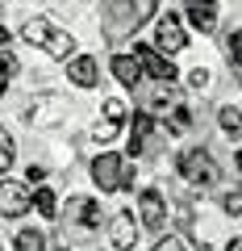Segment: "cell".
<instances>
[{"label":"cell","instance_id":"6da1fadb","mask_svg":"<svg viewBox=\"0 0 242 251\" xmlns=\"http://www.w3.org/2000/svg\"><path fill=\"white\" fill-rule=\"evenodd\" d=\"M21 38H25L29 46H38V50H46L50 59H67V54H75V38L67 34V29H59L50 17H42V13H34V17L21 25Z\"/></svg>","mask_w":242,"mask_h":251},{"label":"cell","instance_id":"7a4b0ae2","mask_svg":"<svg viewBox=\"0 0 242 251\" xmlns=\"http://www.w3.org/2000/svg\"><path fill=\"white\" fill-rule=\"evenodd\" d=\"M154 13H159L154 0H138V4H105V9H100L105 25H100V29H105L109 42H121V38H130L146 17H154Z\"/></svg>","mask_w":242,"mask_h":251},{"label":"cell","instance_id":"3957f363","mask_svg":"<svg viewBox=\"0 0 242 251\" xmlns=\"http://www.w3.org/2000/svg\"><path fill=\"white\" fill-rule=\"evenodd\" d=\"M92 180H96L100 193H121V188H134V168H130L121 155L100 151L92 159Z\"/></svg>","mask_w":242,"mask_h":251},{"label":"cell","instance_id":"277c9868","mask_svg":"<svg viewBox=\"0 0 242 251\" xmlns=\"http://www.w3.org/2000/svg\"><path fill=\"white\" fill-rule=\"evenodd\" d=\"M176 168H179V176L188 180V184H197V188H209V184H217V163H213V155L205 151V147H188V151H179L176 155Z\"/></svg>","mask_w":242,"mask_h":251},{"label":"cell","instance_id":"5b68a950","mask_svg":"<svg viewBox=\"0 0 242 251\" xmlns=\"http://www.w3.org/2000/svg\"><path fill=\"white\" fill-rule=\"evenodd\" d=\"M163 151V130L151 113L134 117V130H130V155H159Z\"/></svg>","mask_w":242,"mask_h":251},{"label":"cell","instance_id":"8992f818","mask_svg":"<svg viewBox=\"0 0 242 251\" xmlns=\"http://www.w3.org/2000/svg\"><path fill=\"white\" fill-rule=\"evenodd\" d=\"M63 109H67V100L59 92H38L34 100H25V122L29 126H54L63 117Z\"/></svg>","mask_w":242,"mask_h":251},{"label":"cell","instance_id":"52a82bcc","mask_svg":"<svg viewBox=\"0 0 242 251\" xmlns=\"http://www.w3.org/2000/svg\"><path fill=\"white\" fill-rule=\"evenodd\" d=\"M184 42H188V29H184V21L176 17V13H167V17L154 21V50H167V54H179L184 50Z\"/></svg>","mask_w":242,"mask_h":251},{"label":"cell","instance_id":"ba28073f","mask_svg":"<svg viewBox=\"0 0 242 251\" xmlns=\"http://www.w3.org/2000/svg\"><path fill=\"white\" fill-rule=\"evenodd\" d=\"M134 63L142 67V75H151L154 84H171L176 80V63L163 59L154 46H134Z\"/></svg>","mask_w":242,"mask_h":251},{"label":"cell","instance_id":"9c48e42d","mask_svg":"<svg viewBox=\"0 0 242 251\" xmlns=\"http://www.w3.org/2000/svg\"><path fill=\"white\" fill-rule=\"evenodd\" d=\"M138 214H142L146 230H163V226H167V201H163V193L142 188V193H138Z\"/></svg>","mask_w":242,"mask_h":251},{"label":"cell","instance_id":"30bf717a","mask_svg":"<svg viewBox=\"0 0 242 251\" xmlns=\"http://www.w3.org/2000/svg\"><path fill=\"white\" fill-rule=\"evenodd\" d=\"M0 214L4 218L29 214V188L17 184V180H0Z\"/></svg>","mask_w":242,"mask_h":251},{"label":"cell","instance_id":"8fae6325","mask_svg":"<svg viewBox=\"0 0 242 251\" xmlns=\"http://www.w3.org/2000/svg\"><path fill=\"white\" fill-rule=\"evenodd\" d=\"M109 243H113L117 251H130L138 243V222H134L130 209H117L113 214V222H109Z\"/></svg>","mask_w":242,"mask_h":251},{"label":"cell","instance_id":"7c38bea8","mask_svg":"<svg viewBox=\"0 0 242 251\" xmlns=\"http://www.w3.org/2000/svg\"><path fill=\"white\" fill-rule=\"evenodd\" d=\"M67 222H75L80 230H96L100 226V205L92 197H71L67 201Z\"/></svg>","mask_w":242,"mask_h":251},{"label":"cell","instance_id":"4fadbf2b","mask_svg":"<svg viewBox=\"0 0 242 251\" xmlns=\"http://www.w3.org/2000/svg\"><path fill=\"white\" fill-rule=\"evenodd\" d=\"M67 80L75 84V88H96L100 84V67L92 54H75L71 63H67Z\"/></svg>","mask_w":242,"mask_h":251},{"label":"cell","instance_id":"5bb4252c","mask_svg":"<svg viewBox=\"0 0 242 251\" xmlns=\"http://www.w3.org/2000/svg\"><path fill=\"white\" fill-rule=\"evenodd\" d=\"M113 75H117V84H126V88H138V84H142V67L134 63V54H113Z\"/></svg>","mask_w":242,"mask_h":251},{"label":"cell","instance_id":"9a60e30c","mask_svg":"<svg viewBox=\"0 0 242 251\" xmlns=\"http://www.w3.org/2000/svg\"><path fill=\"white\" fill-rule=\"evenodd\" d=\"M184 17H188L200 34H213V29H217V9H213V4H188Z\"/></svg>","mask_w":242,"mask_h":251},{"label":"cell","instance_id":"2e32d148","mask_svg":"<svg viewBox=\"0 0 242 251\" xmlns=\"http://www.w3.org/2000/svg\"><path fill=\"white\" fill-rule=\"evenodd\" d=\"M217 122H221V134L225 138H242V109H234V105L217 109Z\"/></svg>","mask_w":242,"mask_h":251},{"label":"cell","instance_id":"e0dca14e","mask_svg":"<svg viewBox=\"0 0 242 251\" xmlns=\"http://www.w3.org/2000/svg\"><path fill=\"white\" fill-rule=\"evenodd\" d=\"M29 209H38L42 218H54L59 214V201H54L50 188H34V193H29Z\"/></svg>","mask_w":242,"mask_h":251},{"label":"cell","instance_id":"ac0fdd59","mask_svg":"<svg viewBox=\"0 0 242 251\" xmlns=\"http://www.w3.org/2000/svg\"><path fill=\"white\" fill-rule=\"evenodd\" d=\"M225 59H230V72L238 75V84H242V29L230 34V42H225Z\"/></svg>","mask_w":242,"mask_h":251},{"label":"cell","instance_id":"d6986e66","mask_svg":"<svg viewBox=\"0 0 242 251\" xmlns=\"http://www.w3.org/2000/svg\"><path fill=\"white\" fill-rule=\"evenodd\" d=\"M17 163V147H13V134L9 130H0V172H9Z\"/></svg>","mask_w":242,"mask_h":251},{"label":"cell","instance_id":"ffe728a7","mask_svg":"<svg viewBox=\"0 0 242 251\" xmlns=\"http://www.w3.org/2000/svg\"><path fill=\"white\" fill-rule=\"evenodd\" d=\"M17 251H46V234L42 230H21L17 234Z\"/></svg>","mask_w":242,"mask_h":251},{"label":"cell","instance_id":"44dd1931","mask_svg":"<svg viewBox=\"0 0 242 251\" xmlns=\"http://www.w3.org/2000/svg\"><path fill=\"white\" fill-rule=\"evenodd\" d=\"M13 75H17V54H9V50H0V92L13 84Z\"/></svg>","mask_w":242,"mask_h":251},{"label":"cell","instance_id":"7402d4cb","mask_svg":"<svg viewBox=\"0 0 242 251\" xmlns=\"http://www.w3.org/2000/svg\"><path fill=\"white\" fill-rule=\"evenodd\" d=\"M188 126H192V113L184 105H176V109H171V117H167V130H171V134H184Z\"/></svg>","mask_w":242,"mask_h":251},{"label":"cell","instance_id":"603a6c76","mask_svg":"<svg viewBox=\"0 0 242 251\" xmlns=\"http://www.w3.org/2000/svg\"><path fill=\"white\" fill-rule=\"evenodd\" d=\"M167 105H176V88L159 84V92H151V109H167Z\"/></svg>","mask_w":242,"mask_h":251},{"label":"cell","instance_id":"cb8c5ba5","mask_svg":"<svg viewBox=\"0 0 242 251\" xmlns=\"http://www.w3.org/2000/svg\"><path fill=\"white\" fill-rule=\"evenodd\" d=\"M105 122L109 126H121V122H126V100H105Z\"/></svg>","mask_w":242,"mask_h":251},{"label":"cell","instance_id":"d4e9b609","mask_svg":"<svg viewBox=\"0 0 242 251\" xmlns=\"http://www.w3.org/2000/svg\"><path fill=\"white\" fill-rule=\"evenodd\" d=\"M221 209H225V214H242V188L225 193V197H221Z\"/></svg>","mask_w":242,"mask_h":251},{"label":"cell","instance_id":"484cf974","mask_svg":"<svg viewBox=\"0 0 242 251\" xmlns=\"http://www.w3.org/2000/svg\"><path fill=\"white\" fill-rule=\"evenodd\" d=\"M154 251H188V247H184V239L167 234V239H159V243H154Z\"/></svg>","mask_w":242,"mask_h":251},{"label":"cell","instance_id":"4316f807","mask_svg":"<svg viewBox=\"0 0 242 251\" xmlns=\"http://www.w3.org/2000/svg\"><path fill=\"white\" fill-rule=\"evenodd\" d=\"M188 84H192V88H209V72H205V67H197V72H188Z\"/></svg>","mask_w":242,"mask_h":251},{"label":"cell","instance_id":"83f0119b","mask_svg":"<svg viewBox=\"0 0 242 251\" xmlns=\"http://www.w3.org/2000/svg\"><path fill=\"white\" fill-rule=\"evenodd\" d=\"M117 130H121V126H96V143H109V138H117Z\"/></svg>","mask_w":242,"mask_h":251},{"label":"cell","instance_id":"f1b7e54d","mask_svg":"<svg viewBox=\"0 0 242 251\" xmlns=\"http://www.w3.org/2000/svg\"><path fill=\"white\" fill-rule=\"evenodd\" d=\"M4 46H9V29L0 25V50H4Z\"/></svg>","mask_w":242,"mask_h":251},{"label":"cell","instance_id":"f546056e","mask_svg":"<svg viewBox=\"0 0 242 251\" xmlns=\"http://www.w3.org/2000/svg\"><path fill=\"white\" fill-rule=\"evenodd\" d=\"M225 251H242V239H230V247H225Z\"/></svg>","mask_w":242,"mask_h":251},{"label":"cell","instance_id":"4dcf8cb0","mask_svg":"<svg viewBox=\"0 0 242 251\" xmlns=\"http://www.w3.org/2000/svg\"><path fill=\"white\" fill-rule=\"evenodd\" d=\"M238 172H242V151H238Z\"/></svg>","mask_w":242,"mask_h":251}]
</instances>
